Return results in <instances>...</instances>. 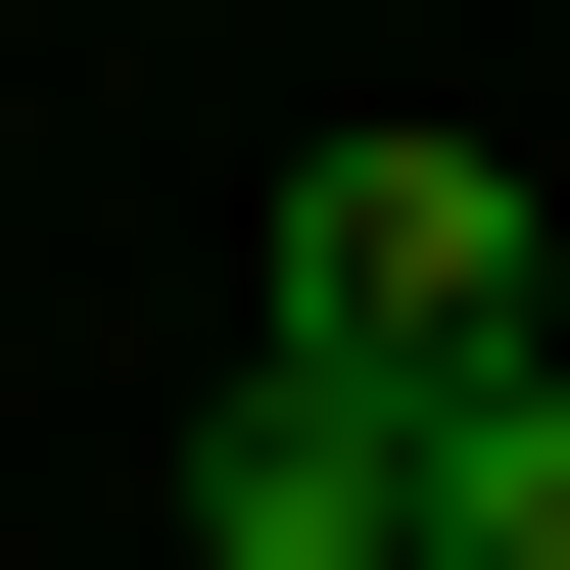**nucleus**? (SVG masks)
I'll return each instance as SVG.
<instances>
[{"mask_svg": "<svg viewBox=\"0 0 570 570\" xmlns=\"http://www.w3.org/2000/svg\"><path fill=\"white\" fill-rule=\"evenodd\" d=\"M190 570H428V381L238 333V381H190Z\"/></svg>", "mask_w": 570, "mask_h": 570, "instance_id": "nucleus-2", "label": "nucleus"}, {"mask_svg": "<svg viewBox=\"0 0 570 570\" xmlns=\"http://www.w3.org/2000/svg\"><path fill=\"white\" fill-rule=\"evenodd\" d=\"M428 570H570V333H523V381H428Z\"/></svg>", "mask_w": 570, "mask_h": 570, "instance_id": "nucleus-3", "label": "nucleus"}, {"mask_svg": "<svg viewBox=\"0 0 570 570\" xmlns=\"http://www.w3.org/2000/svg\"><path fill=\"white\" fill-rule=\"evenodd\" d=\"M238 333H333V381H523L570 333V238H523V142H285V238H238Z\"/></svg>", "mask_w": 570, "mask_h": 570, "instance_id": "nucleus-1", "label": "nucleus"}]
</instances>
